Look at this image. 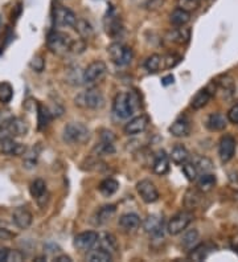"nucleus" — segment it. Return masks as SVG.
<instances>
[{
    "mask_svg": "<svg viewBox=\"0 0 238 262\" xmlns=\"http://www.w3.org/2000/svg\"><path fill=\"white\" fill-rule=\"evenodd\" d=\"M138 102V97L134 93H118L113 102V113L119 119H128L139 108Z\"/></svg>",
    "mask_w": 238,
    "mask_h": 262,
    "instance_id": "obj_1",
    "label": "nucleus"
},
{
    "mask_svg": "<svg viewBox=\"0 0 238 262\" xmlns=\"http://www.w3.org/2000/svg\"><path fill=\"white\" fill-rule=\"evenodd\" d=\"M64 142L69 145H85L90 139V130L80 122H71L64 127Z\"/></svg>",
    "mask_w": 238,
    "mask_h": 262,
    "instance_id": "obj_2",
    "label": "nucleus"
},
{
    "mask_svg": "<svg viewBox=\"0 0 238 262\" xmlns=\"http://www.w3.org/2000/svg\"><path fill=\"white\" fill-rule=\"evenodd\" d=\"M74 102L77 106L90 110H99L105 106V97L98 89H87L85 91H81L77 97L74 98Z\"/></svg>",
    "mask_w": 238,
    "mask_h": 262,
    "instance_id": "obj_3",
    "label": "nucleus"
},
{
    "mask_svg": "<svg viewBox=\"0 0 238 262\" xmlns=\"http://www.w3.org/2000/svg\"><path fill=\"white\" fill-rule=\"evenodd\" d=\"M108 53L111 61L118 67H126L134 58V52L130 47L122 43H113L108 48Z\"/></svg>",
    "mask_w": 238,
    "mask_h": 262,
    "instance_id": "obj_4",
    "label": "nucleus"
},
{
    "mask_svg": "<svg viewBox=\"0 0 238 262\" xmlns=\"http://www.w3.org/2000/svg\"><path fill=\"white\" fill-rule=\"evenodd\" d=\"M72 40L67 35L62 34V32H52L48 36L47 45L51 49V52L58 54V56H64L67 52H71L72 49Z\"/></svg>",
    "mask_w": 238,
    "mask_h": 262,
    "instance_id": "obj_5",
    "label": "nucleus"
},
{
    "mask_svg": "<svg viewBox=\"0 0 238 262\" xmlns=\"http://www.w3.org/2000/svg\"><path fill=\"white\" fill-rule=\"evenodd\" d=\"M28 133V123L21 118L10 117L0 128V134L6 137H24ZM2 138V139H3Z\"/></svg>",
    "mask_w": 238,
    "mask_h": 262,
    "instance_id": "obj_6",
    "label": "nucleus"
},
{
    "mask_svg": "<svg viewBox=\"0 0 238 262\" xmlns=\"http://www.w3.org/2000/svg\"><path fill=\"white\" fill-rule=\"evenodd\" d=\"M106 72H108V67L104 61H93L82 73V82L87 85L95 84L106 76Z\"/></svg>",
    "mask_w": 238,
    "mask_h": 262,
    "instance_id": "obj_7",
    "label": "nucleus"
},
{
    "mask_svg": "<svg viewBox=\"0 0 238 262\" xmlns=\"http://www.w3.org/2000/svg\"><path fill=\"white\" fill-rule=\"evenodd\" d=\"M192 220H193V215H192L191 212H180L178 215H175L169 220V222H168V233L172 236L180 235V233H183L188 228V225L191 224Z\"/></svg>",
    "mask_w": 238,
    "mask_h": 262,
    "instance_id": "obj_8",
    "label": "nucleus"
},
{
    "mask_svg": "<svg viewBox=\"0 0 238 262\" xmlns=\"http://www.w3.org/2000/svg\"><path fill=\"white\" fill-rule=\"evenodd\" d=\"M53 20L57 27L74 28L76 21H77V16H76V14L72 10L66 8L65 6L58 4L53 11Z\"/></svg>",
    "mask_w": 238,
    "mask_h": 262,
    "instance_id": "obj_9",
    "label": "nucleus"
},
{
    "mask_svg": "<svg viewBox=\"0 0 238 262\" xmlns=\"http://www.w3.org/2000/svg\"><path fill=\"white\" fill-rule=\"evenodd\" d=\"M137 191L141 196V199L147 204H152V203L158 202L159 200V192L158 188L155 187V184L150 180H141L137 184Z\"/></svg>",
    "mask_w": 238,
    "mask_h": 262,
    "instance_id": "obj_10",
    "label": "nucleus"
},
{
    "mask_svg": "<svg viewBox=\"0 0 238 262\" xmlns=\"http://www.w3.org/2000/svg\"><path fill=\"white\" fill-rule=\"evenodd\" d=\"M235 154V139L231 135H225L222 137L218 145V155L222 163H228L233 159Z\"/></svg>",
    "mask_w": 238,
    "mask_h": 262,
    "instance_id": "obj_11",
    "label": "nucleus"
},
{
    "mask_svg": "<svg viewBox=\"0 0 238 262\" xmlns=\"http://www.w3.org/2000/svg\"><path fill=\"white\" fill-rule=\"evenodd\" d=\"M98 233L93 232V231H87V232H82L74 237L73 245L74 248H77L78 250H90L95 244L98 242Z\"/></svg>",
    "mask_w": 238,
    "mask_h": 262,
    "instance_id": "obj_12",
    "label": "nucleus"
},
{
    "mask_svg": "<svg viewBox=\"0 0 238 262\" xmlns=\"http://www.w3.org/2000/svg\"><path fill=\"white\" fill-rule=\"evenodd\" d=\"M25 150H27V147L15 141L14 137H6V138L0 139V152L3 155L19 156V155H23Z\"/></svg>",
    "mask_w": 238,
    "mask_h": 262,
    "instance_id": "obj_13",
    "label": "nucleus"
},
{
    "mask_svg": "<svg viewBox=\"0 0 238 262\" xmlns=\"http://www.w3.org/2000/svg\"><path fill=\"white\" fill-rule=\"evenodd\" d=\"M105 30L109 36L114 37V39L121 36L122 32H123V25H122L118 15L115 14L114 8H111L110 12H108L106 17H105Z\"/></svg>",
    "mask_w": 238,
    "mask_h": 262,
    "instance_id": "obj_14",
    "label": "nucleus"
},
{
    "mask_svg": "<svg viewBox=\"0 0 238 262\" xmlns=\"http://www.w3.org/2000/svg\"><path fill=\"white\" fill-rule=\"evenodd\" d=\"M148 123H150V118L147 115H138V117L132 118L128 123H126V126H124V134L130 135V137L131 135L141 134V133H143L148 127Z\"/></svg>",
    "mask_w": 238,
    "mask_h": 262,
    "instance_id": "obj_15",
    "label": "nucleus"
},
{
    "mask_svg": "<svg viewBox=\"0 0 238 262\" xmlns=\"http://www.w3.org/2000/svg\"><path fill=\"white\" fill-rule=\"evenodd\" d=\"M33 216L25 207H17L12 213V221L19 229H28L32 224Z\"/></svg>",
    "mask_w": 238,
    "mask_h": 262,
    "instance_id": "obj_16",
    "label": "nucleus"
},
{
    "mask_svg": "<svg viewBox=\"0 0 238 262\" xmlns=\"http://www.w3.org/2000/svg\"><path fill=\"white\" fill-rule=\"evenodd\" d=\"M29 192L32 198L36 199L40 207L45 205V200H48V191H47V183L44 182L43 179H36L32 182L29 187Z\"/></svg>",
    "mask_w": 238,
    "mask_h": 262,
    "instance_id": "obj_17",
    "label": "nucleus"
},
{
    "mask_svg": "<svg viewBox=\"0 0 238 262\" xmlns=\"http://www.w3.org/2000/svg\"><path fill=\"white\" fill-rule=\"evenodd\" d=\"M143 229L148 235L159 237L163 235V217L159 215H150L143 222Z\"/></svg>",
    "mask_w": 238,
    "mask_h": 262,
    "instance_id": "obj_18",
    "label": "nucleus"
},
{
    "mask_svg": "<svg viewBox=\"0 0 238 262\" xmlns=\"http://www.w3.org/2000/svg\"><path fill=\"white\" fill-rule=\"evenodd\" d=\"M152 170L159 176L168 174V171H169V156L167 155V152L161 150V151H159L158 154L155 155Z\"/></svg>",
    "mask_w": 238,
    "mask_h": 262,
    "instance_id": "obj_19",
    "label": "nucleus"
},
{
    "mask_svg": "<svg viewBox=\"0 0 238 262\" xmlns=\"http://www.w3.org/2000/svg\"><path fill=\"white\" fill-rule=\"evenodd\" d=\"M115 213H117V207L113 204L104 205L101 208L98 209L95 216H94V224L95 225H104V224H108L111 218L114 217Z\"/></svg>",
    "mask_w": 238,
    "mask_h": 262,
    "instance_id": "obj_20",
    "label": "nucleus"
},
{
    "mask_svg": "<svg viewBox=\"0 0 238 262\" xmlns=\"http://www.w3.org/2000/svg\"><path fill=\"white\" fill-rule=\"evenodd\" d=\"M216 89L221 91L222 97L226 98V100L231 98L235 93L234 80H233L230 76H222V77L216 82Z\"/></svg>",
    "mask_w": 238,
    "mask_h": 262,
    "instance_id": "obj_21",
    "label": "nucleus"
},
{
    "mask_svg": "<svg viewBox=\"0 0 238 262\" xmlns=\"http://www.w3.org/2000/svg\"><path fill=\"white\" fill-rule=\"evenodd\" d=\"M169 133L176 138H183V137H188L191 133V124L187 118H179L169 127Z\"/></svg>",
    "mask_w": 238,
    "mask_h": 262,
    "instance_id": "obj_22",
    "label": "nucleus"
},
{
    "mask_svg": "<svg viewBox=\"0 0 238 262\" xmlns=\"http://www.w3.org/2000/svg\"><path fill=\"white\" fill-rule=\"evenodd\" d=\"M213 91H215V89L211 90V86L205 87V89L198 91L197 94L193 97V100H192L191 102L192 108L195 109V110H200V109H202L204 106H207L208 102L212 100V97H213V94H215Z\"/></svg>",
    "mask_w": 238,
    "mask_h": 262,
    "instance_id": "obj_23",
    "label": "nucleus"
},
{
    "mask_svg": "<svg viewBox=\"0 0 238 262\" xmlns=\"http://www.w3.org/2000/svg\"><path fill=\"white\" fill-rule=\"evenodd\" d=\"M119 226L127 232H131V231H135L141 226L142 221L141 217L137 215V213H126V215H122L119 217V221H118Z\"/></svg>",
    "mask_w": 238,
    "mask_h": 262,
    "instance_id": "obj_24",
    "label": "nucleus"
},
{
    "mask_svg": "<svg viewBox=\"0 0 238 262\" xmlns=\"http://www.w3.org/2000/svg\"><path fill=\"white\" fill-rule=\"evenodd\" d=\"M98 242H99V245H101L102 249L110 252L111 254H113V253H117L118 249H119L117 239H115L114 236L111 235V233L105 232L102 233V235L98 236Z\"/></svg>",
    "mask_w": 238,
    "mask_h": 262,
    "instance_id": "obj_25",
    "label": "nucleus"
},
{
    "mask_svg": "<svg viewBox=\"0 0 238 262\" xmlns=\"http://www.w3.org/2000/svg\"><path fill=\"white\" fill-rule=\"evenodd\" d=\"M41 148L40 146H33V147L27 148L25 152L23 154L24 167L30 170V168H35L37 166V160H39V155H40Z\"/></svg>",
    "mask_w": 238,
    "mask_h": 262,
    "instance_id": "obj_26",
    "label": "nucleus"
},
{
    "mask_svg": "<svg viewBox=\"0 0 238 262\" xmlns=\"http://www.w3.org/2000/svg\"><path fill=\"white\" fill-rule=\"evenodd\" d=\"M202 200V192L200 189H188L184 196V205L188 209L197 208L198 205L201 204Z\"/></svg>",
    "mask_w": 238,
    "mask_h": 262,
    "instance_id": "obj_27",
    "label": "nucleus"
},
{
    "mask_svg": "<svg viewBox=\"0 0 238 262\" xmlns=\"http://www.w3.org/2000/svg\"><path fill=\"white\" fill-rule=\"evenodd\" d=\"M191 39V29L189 28L178 27L168 34V40L176 44H185Z\"/></svg>",
    "mask_w": 238,
    "mask_h": 262,
    "instance_id": "obj_28",
    "label": "nucleus"
},
{
    "mask_svg": "<svg viewBox=\"0 0 238 262\" xmlns=\"http://www.w3.org/2000/svg\"><path fill=\"white\" fill-rule=\"evenodd\" d=\"M191 20V14L187 11L181 10V8H176V10L169 15V23L174 27H184L185 24L189 23Z\"/></svg>",
    "mask_w": 238,
    "mask_h": 262,
    "instance_id": "obj_29",
    "label": "nucleus"
},
{
    "mask_svg": "<svg viewBox=\"0 0 238 262\" xmlns=\"http://www.w3.org/2000/svg\"><path fill=\"white\" fill-rule=\"evenodd\" d=\"M205 124L211 131H221L226 127V118L221 113H212Z\"/></svg>",
    "mask_w": 238,
    "mask_h": 262,
    "instance_id": "obj_30",
    "label": "nucleus"
},
{
    "mask_svg": "<svg viewBox=\"0 0 238 262\" xmlns=\"http://www.w3.org/2000/svg\"><path fill=\"white\" fill-rule=\"evenodd\" d=\"M216 185V176L211 172L198 175L197 178V188L201 192H209Z\"/></svg>",
    "mask_w": 238,
    "mask_h": 262,
    "instance_id": "obj_31",
    "label": "nucleus"
},
{
    "mask_svg": "<svg viewBox=\"0 0 238 262\" xmlns=\"http://www.w3.org/2000/svg\"><path fill=\"white\" fill-rule=\"evenodd\" d=\"M99 192H101V195H104L105 198H110L115 193V192L119 189V183L113 178H108L102 180L99 187H98Z\"/></svg>",
    "mask_w": 238,
    "mask_h": 262,
    "instance_id": "obj_32",
    "label": "nucleus"
},
{
    "mask_svg": "<svg viewBox=\"0 0 238 262\" xmlns=\"http://www.w3.org/2000/svg\"><path fill=\"white\" fill-rule=\"evenodd\" d=\"M145 68L151 73H156V72L164 69V58L160 54H151L145 61Z\"/></svg>",
    "mask_w": 238,
    "mask_h": 262,
    "instance_id": "obj_33",
    "label": "nucleus"
},
{
    "mask_svg": "<svg viewBox=\"0 0 238 262\" xmlns=\"http://www.w3.org/2000/svg\"><path fill=\"white\" fill-rule=\"evenodd\" d=\"M87 261L90 262H110L113 261V254L102 248H98L95 250H91L86 257Z\"/></svg>",
    "mask_w": 238,
    "mask_h": 262,
    "instance_id": "obj_34",
    "label": "nucleus"
},
{
    "mask_svg": "<svg viewBox=\"0 0 238 262\" xmlns=\"http://www.w3.org/2000/svg\"><path fill=\"white\" fill-rule=\"evenodd\" d=\"M198 240H200V235H198L197 229H191L188 231L183 239H181V245L184 246L188 250H192L198 244Z\"/></svg>",
    "mask_w": 238,
    "mask_h": 262,
    "instance_id": "obj_35",
    "label": "nucleus"
},
{
    "mask_svg": "<svg viewBox=\"0 0 238 262\" xmlns=\"http://www.w3.org/2000/svg\"><path fill=\"white\" fill-rule=\"evenodd\" d=\"M189 151L184 146H176V147L172 148L171 151V159L174 163L176 165H184L185 161L189 160Z\"/></svg>",
    "mask_w": 238,
    "mask_h": 262,
    "instance_id": "obj_36",
    "label": "nucleus"
},
{
    "mask_svg": "<svg viewBox=\"0 0 238 262\" xmlns=\"http://www.w3.org/2000/svg\"><path fill=\"white\" fill-rule=\"evenodd\" d=\"M74 28H76V30L78 32V35H80V36L82 37L84 40H86V39H90V37L94 35V29H93V27H91V24L89 23L87 20H85V19H77Z\"/></svg>",
    "mask_w": 238,
    "mask_h": 262,
    "instance_id": "obj_37",
    "label": "nucleus"
},
{
    "mask_svg": "<svg viewBox=\"0 0 238 262\" xmlns=\"http://www.w3.org/2000/svg\"><path fill=\"white\" fill-rule=\"evenodd\" d=\"M192 163L196 166L198 174H207V172H211L213 170V163L209 158H205V156H195Z\"/></svg>",
    "mask_w": 238,
    "mask_h": 262,
    "instance_id": "obj_38",
    "label": "nucleus"
},
{
    "mask_svg": "<svg viewBox=\"0 0 238 262\" xmlns=\"http://www.w3.org/2000/svg\"><path fill=\"white\" fill-rule=\"evenodd\" d=\"M212 252V249L208 245H196L195 248L191 250V254H189V258L193 259V261H204L207 257L209 255V253Z\"/></svg>",
    "mask_w": 238,
    "mask_h": 262,
    "instance_id": "obj_39",
    "label": "nucleus"
},
{
    "mask_svg": "<svg viewBox=\"0 0 238 262\" xmlns=\"http://www.w3.org/2000/svg\"><path fill=\"white\" fill-rule=\"evenodd\" d=\"M183 167H181V170H183V174L185 175V178L189 180V182H195V180H197L198 178V171L197 168H196V166L192 163V161H185L184 165H181Z\"/></svg>",
    "mask_w": 238,
    "mask_h": 262,
    "instance_id": "obj_40",
    "label": "nucleus"
},
{
    "mask_svg": "<svg viewBox=\"0 0 238 262\" xmlns=\"http://www.w3.org/2000/svg\"><path fill=\"white\" fill-rule=\"evenodd\" d=\"M14 97V89L8 82H2L0 84V102L2 104H8Z\"/></svg>",
    "mask_w": 238,
    "mask_h": 262,
    "instance_id": "obj_41",
    "label": "nucleus"
},
{
    "mask_svg": "<svg viewBox=\"0 0 238 262\" xmlns=\"http://www.w3.org/2000/svg\"><path fill=\"white\" fill-rule=\"evenodd\" d=\"M94 152L98 156H104V155H111L115 152V147L111 142H101L99 145L94 147Z\"/></svg>",
    "mask_w": 238,
    "mask_h": 262,
    "instance_id": "obj_42",
    "label": "nucleus"
},
{
    "mask_svg": "<svg viewBox=\"0 0 238 262\" xmlns=\"http://www.w3.org/2000/svg\"><path fill=\"white\" fill-rule=\"evenodd\" d=\"M52 114L51 111L48 110L47 108H44L41 105H39V128L47 127L48 123L51 122Z\"/></svg>",
    "mask_w": 238,
    "mask_h": 262,
    "instance_id": "obj_43",
    "label": "nucleus"
},
{
    "mask_svg": "<svg viewBox=\"0 0 238 262\" xmlns=\"http://www.w3.org/2000/svg\"><path fill=\"white\" fill-rule=\"evenodd\" d=\"M202 0H178V8L187 11L191 14L192 11H196L201 6Z\"/></svg>",
    "mask_w": 238,
    "mask_h": 262,
    "instance_id": "obj_44",
    "label": "nucleus"
},
{
    "mask_svg": "<svg viewBox=\"0 0 238 262\" xmlns=\"http://www.w3.org/2000/svg\"><path fill=\"white\" fill-rule=\"evenodd\" d=\"M29 67L32 68L35 72L40 73V72L44 71V68H45V60H44L41 56H35V57L30 60Z\"/></svg>",
    "mask_w": 238,
    "mask_h": 262,
    "instance_id": "obj_45",
    "label": "nucleus"
},
{
    "mask_svg": "<svg viewBox=\"0 0 238 262\" xmlns=\"http://www.w3.org/2000/svg\"><path fill=\"white\" fill-rule=\"evenodd\" d=\"M163 58H164V69H171V68L176 67L181 60V57L178 54H168Z\"/></svg>",
    "mask_w": 238,
    "mask_h": 262,
    "instance_id": "obj_46",
    "label": "nucleus"
},
{
    "mask_svg": "<svg viewBox=\"0 0 238 262\" xmlns=\"http://www.w3.org/2000/svg\"><path fill=\"white\" fill-rule=\"evenodd\" d=\"M24 258H25V255L23 254V253L20 252V250H11L8 252V255H7V261L8 262H20V261H24Z\"/></svg>",
    "mask_w": 238,
    "mask_h": 262,
    "instance_id": "obj_47",
    "label": "nucleus"
},
{
    "mask_svg": "<svg viewBox=\"0 0 238 262\" xmlns=\"http://www.w3.org/2000/svg\"><path fill=\"white\" fill-rule=\"evenodd\" d=\"M86 49V43H85V40L82 39V40H77V41H73L72 43V49L71 52H73V53H82V52Z\"/></svg>",
    "mask_w": 238,
    "mask_h": 262,
    "instance_id": "obj_48",
    "label": "nucleus"
},
{
    "mask_svg": "<svg viewBox=\"0 0 238 262\" xmlns=\"http://www.w3.org/2000/svg\"><path fill=\"white\" fill-rule=\"evenodd\" d=\"M228 119L231 122V123L238 124V104L231 106L228 111Z\"/></svg>",
    "mask_w": 238,
    "mask_h": 262,
    "instance_id": "obj_49",
    "label": "nucleus"
},
{
    "mask_svg": "<svg viewBox=\"0 0 238 262\" xmlns=\"http://www.w3.org/2000/svg\"><path fill=\"white\" fill-rule=\"evenodd\" d=\"M15 237V235L12 232H10L8 229L0 228V240H4V241H10Z\"/></svg>",
    "mask_w": 238,
    "mask_h": 262,
    "instance_id": "obj_50",
    "label": "nucleus"
},
{
    "mask_svg": "<svg viewBox=\"0 0 238 262\" xmlns=\"http://www.w3.org/2000/svg\"><path fill=\"white\" fill-rule=\"evenodd\" d=\"M101 139H102V142H111V143H113L115 139V135L113 134L111 131L104 130L101 134Z\"/></svg>",
    "mask_w": 238,
    "mask_h": 262,
    "instance_id": "obj_51",
    "label": "nucleus"
},
{
    "mask_svg": "<svg viewBox=\"0 0 238 262\" xmlns=\"http://www.w3.org/2000/svg\"><path fill=\"white\" fill-rule=\"evenodd\" d=\"M8 252H10V249L6 248V246L0 245V262H2V261H7Z\"/></svg>",
    "mask_w": 238,
    "mask_h": 262,
    "instance_id": "obj_52",
    "label": "nucleus"
},
{
    "mask_svg": "<svg viewBox=\"0 0 238 262\" xmlns=\"http://www.w3.org/2000/svg\"><path fill=\"white\" fill-rule=\"evenodd\" d=\"M10 117H11V115H8L7 113H4V111H0V128L3 127L4 122L7 121Z\"/></svg>",
    "mask_w": 238,
    "mask_h": 262,
    "instance_id": "obj_53",
    "label": "nucleus"
},
{
    "mask_svg": "<svg viewBox=\"0 0 238 262\" xmlns=\"http://www.w3.org/2000/svg\"><path fill=\"white\" fill-rule=\"evenodd\" d=\"M56 261L57 262H72V258L71 257H67V255H60V257L56 258Z\"/></svg>",
    "mask_w": 238,
    "mask_h": 262,
    "instance_id": "obj_54",
    "label": "nucleus"
},
{
    "mask_svg": "<svg viewBox=\"0 0 238 262\" xmlns=\"http://www.w3.org/2000/svg\"><path fill=\"white\" fill-rule=\"evenodd\" d=\"M171 82H174V77H172V76H168V77L164 78V82H163V84L168 85L171 84Z\"/></svg>",
    "mask_w": 238,
    "mask_h": 262,
    "instance_id": "obj_55",
    "label": "nucleus"
},
{
    "mask_svg": "<svg viewBox=\"0 0 238 262\" xmlns=\"http://www.w3.org/2000/svg\"><path fill=\"white\" fill-rule=\"evenodd\" d=\"M36 261H39V262L47 261V257H39V258H36Z\"/></svg>",
    "mask_w": 238,
    "mask_h": 262,
    "instance_id": "obj_56",
    "label": "nucleus"
}]
</instances>
